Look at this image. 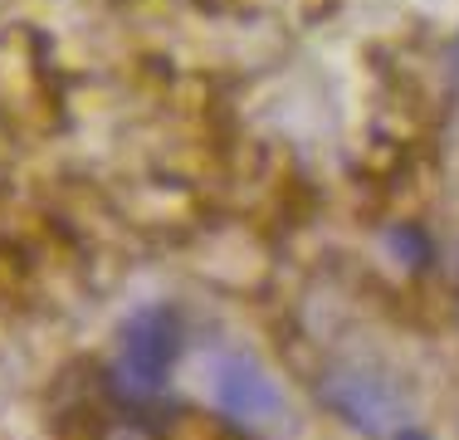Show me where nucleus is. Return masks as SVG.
Instances as JSON below:
<instances>
[{
    "mask_svg": "<svg viewBox=\"0 0 459 440\" xmlns=\"http://www.w3.org/2000/svg\"><path fill=\"white\" fill-rule=\"evenodd\" d=\"M323 406L367 440H396L411 426V401L391 377L367 367H333L323 377Z\"/></svg>",
    "mask_w": 459,
    "mask_h": 440,
    "instance_id": "obj_1",
    "label": "nucleus"
},
{
    "mask_svg": "<svg viewBox=\"0 0 459 440\" xmlns=\"http://www.w3.org/2000/svg\"><path fill=\"white\" fill-rule=\"evenodd\" d=\"M181 348V323L171 308H142L123 328V352L113 362V392L123 401H152L171 377Z\"/></svg>",
    "mask_w": 459,
    "mask_h": 440,
    "instance_id": "obj_2",
    "label": "nucleus"
},
{
    "mask_svg": "<svg viewBox=\"0 0 459 440\" xmlns=\"http://www.w3.org/2000/svg\"><path fill=\"white\" fill-rule=\"evenodd\" d=\"M211 396H215V406H221V416H230V421H239V426H274L283 416L279 382L269 377L255 357H245V352L215 357Z\"/></svg>",
    "mask_w": 459,
    "mask_h": 440,
    "instance_id": "obj_3",
    "label": "nucleus"
},
{
    "mask_svg": "<svg viewBox=\"0 0 459 440\" xmlns=\"http://www.w3.org/2000/svg\"><path fill=\"white\" fill-rule=\"evenodd\" d=\"M386 245H391V255L406 260L411 269H425V264H430V240H425L415 225H396V230L386 235Z\"/></svg>",
    "mask_w": 459,
    "mask_h": 440,
    "instance_id": "obj_4",
    "label": "nucleus"
},
{
    "mask_svg": "<svg viewBox=\"0 0 459 440\" xmlns=\"http://www.w3.org/2000/svg\"><path fill=\"white\" fill-rule=\"evenodd\" d=\"M396 440H430V436H425V431H415V426H406V431H401Z\"/></svg>",
    "mask_w": 459,
    "mask_h": 440,
    "instance_id": "obj_5",
    "label": "nucleus"
},
{
    "mask_svg": "<svg viewBox=\"0 0 459 440\" xmlns=\"http://www.w3.org/2000/svg\"><path fill=\"white\" fill-rule=\"evenodd\" d=\"M455 59H459V49H455Z\"/></svg>",
    "mask_w": 459,
    "mask_h": 440,
    "instance_id": "obj_6",
    "label": "nucleus"
}]
</instances>
